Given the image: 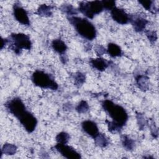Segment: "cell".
I'll use <instances>...</instances> for the list:
<instances>
[{
  "label": "cell",
  "instance_id": "obj_10",
  "mask_svg": "<svg viewBox=\"0 0 159 159\" xmlns=\"http://www.w3.org/2000/svg\"><path fill=\"white\" fill-rule=\"evenodd\" d=\"M81 127L86 134L93 139H94L99 133L96 123L90 120L83 121L81 123Z\"/></svg>",
  "mask_w": 159,
  "mask_h": 159
},
{
  "label": "cell",
  "instance_id": "obj_15",
  "mask_svg": "<svg viewBox=\"0 0 159 159\" xmlns=\"http://www.w3.org/2000/svg\"><path fill=\"white\" fill-rule=\"evenodd\" d=\"M53 7L45 4H41L37 9V14L43 17H50L52 15Z\"/></svg>",
  "mask_w": 159,
  "mask_h": 159
},
{
  "label": "cell",
  "instance_id": "obj_27",
  "mask_svg": "<svg viewBox=\"0 0 159 159\" xmlns=\"http://www.w3.org/2000/svg\"><path fill=\"white\" fill-rule=\"evenodd\" d=\"M137 122L139 125V128L141 129H143L145 124V120L143 116L141 114H138L137 116Z\"/></svg>",
  "mask_w": 159,
  "mask_h": 159
},
{
  "label": "cell",
  "instance_id": "obj_19",
  "mask_svg": "<svg viewBox=\"0 0 159 159\" xmlns=\"http://www.w3.org/2000/svg\"><path fill=\"white\" fill-rule=\"evenodd\" d=\"M148 78L145 75H140L135 78V81L139 88L142 91H145L148 88Z\"/></svg>",
  "mask_w": 159,
  "mask_h": 159
},
{
  "label": "cell",
  "instance_id": "obj_7",
  "mask_svg": "<svg viewBox=\"0 0 159 159\" xmlns=\"http://www.w3.org/2000/svg\"><path fill=\"white\" fill-rule=\"evenodd\" d=\"M54 148L63 157L68 159H79L81 158L80 153H78L72 147L66 144L57 143L54 146Z\"/></svg>",
  "mask_w": 159,
  "mask_h": 159
},
{
  "label": "cell",
  "instance_id": "obj_5",
  "mask_svg": "<svg viewBox=\"0 0 159 159\" xmlns=\"http://www.w3.org/2000/svg\"><path fill=\"white\" fill-rule=\"evenodd\" d=\"M4 106L6 110L20 122L30 113L27 110L23 101L19 98H14L7 101Z\"/></svg>",
  "mask_w": 159,
  "mask_h": 159
},
{
  "label": "cell",
  "instance_id": "obj_21",
  "mask_svg": "<svg viewBox=\"0 0 159 159\" xmlns=\"http://www.w3.org/2000/svg\"><path fill=\"white\" fill-rule=\"evenodd\" d=\"M70 135L65 132H61L56 136V141L57 143L66 144L70 140Z\"/></svg>",
  "mask_w": 159,
  "mask_h": 159
},
{
  "label": "cell",
  "instance_id": "obj_16",
  "mask_svg": "<svg viewBox=\"0 0 159 159\" xmlns=\"http://www.w3.org/2000/svg\"><path fill=\"white\" fill-rule=\"evenodd\" d=\"M122 144L124 148L128 151H131L135 148V142L133 139L127 135H122L121 137Z\"/></svg>",
  "mask_w": 159,
  "mask_h": 159
},
{
  "label": "cell",
  "instance_id": "obj_24",
  "mask_svg": "<svg viewBox=\"0 0 159 159\" xmlns=\"http://www.w3.org/2000/svg\"><path fill=\"white\" fill-rule=\"evenodd\" d=\"M145 35L151 43H154L157 40V34L156 31L154 30H147L145 31Z\"/></svg>",
  "mask_w": 159,
  "mask_h": 159
},
{
  "label": "cell",
  "instance_id": "obj_9",
  "mask_svg": "<svg viewBox=\"0 0 159 159\" xmlns=\"http://www.w3.org/2000/svg\"><path fill=\"white\" fill-rule=\"evenodd\" d=\"M111 16L112 19L118 24L124 25L130 22V16L124 9L116 6L111 11Z\"/></svg>",
  "mask_w": 159,
  "mask_h": 159
},
{
  "label": "cell",
  "instance_id": "obj_13",
  "mask_svg": "<svg viewBox=\"0 0 159 159\" xmlns=\"http://www.w3.org/2000/svg\"><path fill=\"white\" fill-rule=\"evenodd\" d=\"M52 47L57 53L60 55H65L67 50V46L66 43L60 39L53 40L52 42Z\"/></svg>",
  "mask_w": 159,
  "mask_h": 159
},
{
  "label": "cell",
  "instance_id": "obj_26",
  "mask_svg": "<svg viewBox=\"0 0 159 159\" xmlns=\"http://www.w3.org/2000/svg\"><path fill=\"white\" fill-rule=\"evenodd\" d=\"M104 9L111 11L116 7V2L114 1H102Z\"/></svg>",
  "mask_w": 159,
  "mask_h": 159
},
{
  "label": "cell",
  "instance_id": "obj_17",
  "mask_svg": "<svg viewBox=\"0 0 159 159\" xmlns=\"http://www.w3.org/2000/svg\"><path fill=\"white\" fill-rule=\"evenodd\" d=\"M94 142L99 147H106L109 144V140L107 137L102 133H99L98 135L94 139Z\"/></svg>",
  "mask_w": 159,
  "mask_h": 159
},
{
  "label": "cell",
  "instance_id": "obj_11",
  "mask_svg": "<svg viewBox=\"0 0 159 159\" xmlns=\"http://www.w3.org/2000/svg\"><path fill=\"white\" fill-rule=\"evenodd\" d=\"M130 22L136 32H141L145 30L148 21L140 16H130Z\"/></svg>",
  "mask_w": 159,
  "mask_h": 159
},
{
  "label": "cell",
  "instance_id": "obj_1",
  "mask_svg": "<svg viewBox=\"0 0 159 159\" xmlns=\"http://www.w3.org/2000/svg\"><path fill=\"white\" fill-rule=\"evenodd\" d=\"M68 19L81 37L88 40H93L96 38V27L87 19L74 16L68 17Z\"/></svg>",
  "mask_w": 159,
  "mask_h": 159
},
{
  "label": "cell",
  "instance_id": "obj_18",
  "mask_svg": "<svg viewBox=\"0 0 159 159\" xmlns=\"http://www.w3.org/2000/svg\"><path fill=\"white\" fill-rule=\"evenodd\" d=\"M17 152V147L12 143H6L3 145L1 149V153L6 155H13Z\"/></svg>",
  "mask_w": 159,
  "mask_h": 159
},
{
  "label": "cell",
  "instance_id": "obj_28",
  "mask_svg": "<svg viewBox=\"0 0 159 159\" xmlns=\"http://www.w3.org/2000/svg\"><path fill=\"white\" fill-rule=\"evenodd\" d=\"M95 51H96L97 55L98 56H99V57H100V56H101L106 53V49L102 45H96V47H95Z\"/></svg>",
  "mask_w": 159,
  "mask_h": 159
},
{
  "label": "cell",
  "instance_id": "obj_2",
  "mask_svg": "<svg viewBox=\"0 0 159 159\" xmlns=\"http://www.w3.org/2000/svg\"><path fill=\"white\" fill-rule=\"evenodd\" d=\"M104 111L112 119V122L122 128L128 120V114L125 109L111 100H104L102 102Z\"/></svg>",
  "mask_w": 159,
  "mask_h": 159
},
{
  "label": "cell",
  "instance_id": "obj_8",
  "mask_svg": "<svg viewBox=\"0 0 159 159\" xmlns=\"http://www.w3.org/2000/svg\"><path fill=\"white\" fill-rule=\"evenodd\" d=\"M13 14L16 20L20 24L25 25H30V20L27 11L19 4L15 3L14 4Z\"/></svg>",
  "mask_w": 159,
  "mask_h": 159
},
{
  "label": "cell",
  "instance_id": "obj_29",
  "mask_svg": "<svg viewBox=\"0 0 159 159\" xmlns=\"http://www.w3.org/2000/svg\"><path fill=\"white\" fill-rule=\"evenodd\" d=\"M8 43V39H3L2 38L1 39V48L2 49L3 48V47L6 45H7Z\"/></svg>",
  "mask_w": 159,
  "mask_h": 159
},
{
  "label": "cell",
  "instance_id": "obj_23",
  "mask_svg": "<svg viewBox=\"0 0 159 159\" xmlns=\"http://www.w3.org/2000/svg\"><path fill=\"white\" fill-rule=\"evenodd\" d=\"M89 107L88 102L84 100L81 101L76 107V111L80 114H84L89 111Z\"/></svg>",
  "mask_w": 159,
  "mask_h": 159
},
{
  "label": "cell",
  "instance_id": "obj_25",
  "mask_svg": "<svg viewBox=\"0 0 159 159\" xmlns=\"http://www.w3.org/2000/svg\"><path fill=\"white\" fill-rule=\"evenodd\" d=\"M139 2L147 11H152L153 9V2L152 1H139Z\"/></svg>",
  "mask_w": 159,
  "mask_h": 159
},
{
  "label": "cell",
  "instance_id": "obj_12",
  "mask_svg": "<svg viewBox=\"0 0 159 159\" xmlns=\"http://www.w3.org/2000/svg\"><path fill=\"white\" fill-rule=\"evenodd\" d=\"M89 64L93 68L100 71L105 70L109 65V61L101 57L91 59L89 60Z\"/></svg>",
  "mask_w": 159,
  "mask_h": 159
},
{
  "label": "cell",
  "instance_id": "obj_22",
  "mask_svg": "<svg viewBox=\"0 0 159 159\" xmlns=\"http://www.w3.org/2000/svg\"><path fill=\"white\" fill-rule=\"evenodd\" d=\"M73 80H74L75 84L78 87H80L82 86L86 80V76L83 73L81 72H77L74 75Z\"/></svg>",
  "mask_w": 159,
  "mask_h": 159
},
{
  "label": "cell",
  "instance_id": "obj_14",
  "mask_svg": "<svg viewBox=\"0 0 159 159\" xmlns=\"http://www.w3.org/2000/svg\"><path fill=\"white\" fill-rule=\"evenodd\" d=\"M106 53L110 57L112 58H115L117 57H120L122 55V52L120 47L118 45L114 43H109L107 45Z\"/></svg>",
  "mask_w": 159,
  "mask_h": 159
},
{
  "label": "cell",
  "instance_id": "obj_3",
  "mask_svg": "<svg viewBox=\"0 0 159 159\" xmlns=\"http://www.w3.org/2000/svg\"><path fill=\"white\" fill-rule=\"evenodd\" d=\"M7 39L10 48L17 55L23 49L30 50L32 45L30 37L23 33H12Z\"/></svg>",
  "mask_w": 159,
  "mask_h": 159
},
{
  "label": "cell",
  "instance_id": "obj_4",
  "mask_svg": "<svg viewBox=\"0 0 159 159\" xmlns=\"http://www.w3.org/2000/svg\"><path fill=\"white\" fill-rule=\"evenodd\" d=\"M31 80L35 86L41 88L57 90L58 88L55 80L49 74L41 70L35 71L32 75Z\"/></svg>",
  "mask_w": 159,
  "mask_h": 159
},
{
  "label": "cell",
  "instance_id": "obj_6",
  "mask_svg": "<svg viewBox=\"0 0 159 159\" xmlns=\"http://www.w3.org/2000/svg\"><path fill=\"white\" fill-rule=\"evenodd\" d=\"M104 10L102 1H83L79 4L78 11L86 17L93 19L95 15L99 14Z\"/></svg>",
  "mask_w": 159,
  "mask_h": 159
},
{
  "label": "cell",
  "instance_id": "obj_20",
  "mask_svg": "<svg viewBox=\"0 0 159 159\" xmlns=\"http://www.w3.org/2000/svg\"><path fill=\"white\" fill-rule=\"evenodd\" d=\"M61 10L68 15V17L74 16L77 14V10L71 4H63L61 6Z\"/></svg>",
  "mask_w": 159,
  "mask_h": 159
}]
</instances>
